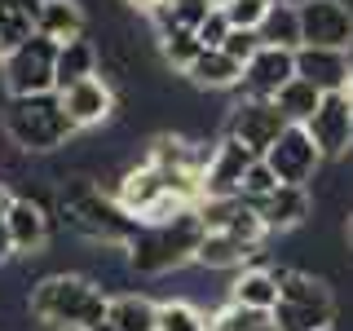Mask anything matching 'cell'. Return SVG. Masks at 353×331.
<instances>
[{"mask_svg": "<svg viewBox=\"0 0 353 331\" xmlns=\"http://www.w3.org/2000/svg\"><path fill=\"white\" fill-rule=\"evenodd\" d=\"M40 5H44V0H5V9H0V49H5V53L36 36Z\"/></svg>", "mask_w": 353, "mask_h": 331, "instance_id": "22", "label": "cell"}, {"mask_svg": "<svg viewBox=\"0 0 353 331\" xmlns=\"http://www.w3.org/2000/svg\"><path fill=\"white\" fill-rule=\"evenodd\" d=\"M270 314H252V309H239V305H221L208 314V331H256Z\"/></svg>", "mask_w": 353, "mask_h": 331, "instance_id": "30", "label": "cell"}, {"mask_svg": "<svg viewBox=\"0 0 353 331\" xmlns=\"http://www.w3.org/2000/svg\"><path fill=\"white\" fill-rule=\"evenodd\" d=\"M318 102H323V93H318L314 84H305V80H287L279 93H274V106H279V115L292 128H305L309 115L318 110Z\"/></svg>", "mask_w": 353, "mask_h": 331, "instance_id": "24", "label": "cell"}, {"mask_svg": "<svg viewBox=\"0 0 353 331\" xmlns=\"http://www.w3.org/2000/svg\"><path fill=\"white\" fill-rule=\"evenodd\" d=\"M256 252L261 248H248V243H239L230 234H203V243H199V252H194V265L199 270H234L239 274Z\"/></svg>", "mask_w": 353, "mask_h": 331, "instance_id": "20", "label": "cell"}, {"mask_svg": "<svg viewBox=\"0 0 353 331\" xmlns=\"http://www.w3.org/2000/svg\"><path fill=\"white\" fill-rule=\"evenodd\" d=\"M0 9H5V0H0Z\"/></svg>", "mask_w": 353, "mask_h": 331, "instance_id": "41", "label": "cell"}, {"mask_svg": "<svg viewBox=\"0 0 353 331\" xmlns=\"http://www.w3.org/2000/svg\"><path fill=\"white\" fill-rule=\"evenodd\" d=\"M243 80V66L230 62L221 49H199V58L185 66V84L199 93H234Z\"/></svg>", "mask_w": 353, "mask_h": 331, "instance_id": "16", "label": "cell"}, {"mask_svg": "<svg viewBox=\"0 0 353 331\" xmlns=\"http://www.w3.org/2000/svg\"><path fill=\"white\" fill-rule=\"evenodd\" d=\"M225 36H230V22H225V14H221V5H216L212 14L194 27V40H199V49H221Z\"/></svg>", "mask_w": 353, "mask_h": 331, "instance_id": "33", "label": "cell"}, {"mask_svg": "<svg viewBox=\"0 0 353 331\" xmlns=\"http://www.w3.org/2000/svg\"><path fill=\"white\" fill-rule=\"evenodd\" d=\"M309 141H314V150L323 154V163H340L353 154V110L345 106V97L340 93H327L318 110L309 115Z\"/></svg>", "mask_w": 353, "mask_h": 331, "instance_id": "9", "label": "cell"}, {"mask_svg": "<svg viewBox=\"0 0 353 331\" xmlns=\"http://www.w3.org/2000/svg\"><path fill=\"white\" fill-rule=\"evenodd\" d=\"M53 58H58V44L44 36H31L18 49H9L0 58V88H5V97L53 93Z\"/></svg>", "mask_w": 353, "mask_h": 331, "instance_id": "4", "label": "cell"}, {"mask_svg": "<svg viewBox=\"0 0 353 331\" xmlns=\"http://www.w3.org/2000/svg\"><path fill=\"white\" fill-rule=\"evenodd\" d=\"M340 97H345V106H349V110H353V80H349V84H345V88H340Z\"/></svg>", "mask_w": 353, "mask_h": 331, "instance_id": "37", "label": "cell"}, {"mask_svg": "<svg viewBox=\"0 0 353 331\" xmlns=\"http://www.w3.org/2000/svg\"><path fill=\"white\" fill-rule=\"evenodd\" d=\"M5 132H9V146H18L31 159L36 154H58L66 141H75V128L62 115L58 93L5 97Z\"/></svg>", "mask_w": 353, "mask_h": 331, "instance_id": "3", "label": "cell"}, {"mask_svg": "<svg viewBox=\"0 0 353 331\" xmlns=\"http://www.w3.org/2000/svg\"><path fill=\"white\" fill-rule=\"evenodd\" d=\"M9 261H14V248H9V234H5V225H0V270H9Z\"/></svg>", "mask_w": 353, "mask_h": 331, "instance_id": "34", "label": "cell"}, {"mask_svg": "<svg viewBox=\"0 0 353 331\" xmlns=\"http://www.w3.org/2000/svg\"><path fill=\"white\" fill-rule=\"evenodd\" d=\"M154 53H159V62L168 66L172 75H185V66L199 58V40H194V31L172 27V31H163V36L154 40Z\"/></svg>", "mask_w": 353, "mask_h": 331, "instance_id": "26", "label": "cell"}, {"mask_svg": "<svg viewBox=\"0 0 353 331\" xmlns=\"http://www.w3.org/2000/svg\"><path fill=\"white\" fill-rule=\"evenodd\" d=\"M323 331H336V327H323Z\"/></svg>", "mask_w": 353, "mask_h": 331, "instance_id": "40", "label": "cell"}, {"mask_svg": "<svg viewBox=\"0 0 353 331\" xmlns=\"http://www.w3.org/2000/svg\"><path fill=\"white\" fill-rule=\"evenodd\" d=\"M9 203H14V190H9V185L0 181V221H5V212H9Z\"/></svg>", "mask_w": 353, "mask_h": 331, "instance_id": "35", "label": "cell"}, {"mask_svg": "<svg viewBox=\"0 0 353 331\" xmlns=\"http://www.w3.org/2000/svg\"><path fill=\"white\" fill-rule=\"evenodd\" d=\"M274 190H279V177L270 172V163H265V159H256L248 172H243V181H239V199H243L248 208L261 203V199H270Z\"/></svg>", "mask_w": 353, "mask_h": 331, "instance_id": "29", "label": "cell"}, {"mask_svg": "<svg viewBox=\"0 0 353 331\" xmlns=\"http://www.w3.org/2000/svg\"><path fill=\"white\" fill-rule=\"evenodd\" d=\"M58 102H62V115L71 119L75 132L106 128V124H115V119H119V93L102 80V75H88V80L62 88Z\"/></svg>", "mask_w": 353, "mask_h": 331, "instance_id": "7", "label": "cell"}, {"mask_svg": "<svg viewBox=\"0 0 353 331\" xmlns=\"http://www.w3.org/2000/svg\"><path fill=\"white\" fill-rule=\"evenodd\" d=\"M270 5L274 0H221V14H225L230 31H261Z\"/></svg>", "mask_w": 353, "mask_h": 331, "instance_id": "28", "label": "cell"}, {"mask_svg": "<svg viewBox=\"0 0 353 331\" xmlns=\"http://www.w3.org/2000/svg\"><path fill=\"white\" fill-rule=\"evenodd\" d=\"M110 296L88 274H44L27 287V314L40 331H93L106 323Z\"/></svg>", "mask_w": 353, "mask_h": 331, "instance_id": "1", "label": "cell"}, {"mask_svg": "<svg viewBox=\"0 0 353 331\" xmlns=\"http://www.w3.org/2000/svg\"><path fill=\"white\" fill-rule=\"evenodd\" d=\"M154 331H208V314L185 296L154 301Z\"/></svg>", "mask_w": 353, "mask_h": 331, "instance_id": "25", "label": "cell"}, {"mask_svg": "<svg viewBox=\"0 0 353 331\" xmlns=\"http://www.w3.org/2000/svg\"><path fill=\"white\" fill-rule=\"evenodd\" d=\"M252 212L261 217L265 234H292V230H301L309 217H314V199H309V190H301V185H279L270 199H261V203H252Z\"/></svg>", "mask_w": 353, "mask_h": 331, "instance_id": "14", "label": "cell"}, {"mask_svg": "<svg viewBox=\"0 0 353 331\" xmlns=\"http://www.w3.org/2000/svg\"><path fill=\"white\" fill-rule=\"evenodd\" d=\"M163 194H168V190H163V177L154 172L146 159L124 163V172L115 177V190H110V199H115V203L124 208V212L137 221V225H141V217H146Z\"/></svg>", "mask_w": 353, "mask_h": 331, "instance_id": "13", "label": "cell"}, {"mask_svg": "<svg viewBox=\"0 0 353 331\" xmlns=\"http://www.w3.org/2000/svg\"><path fill=\"white\" fill-rule=\"evenodd\" d=\"M261 49V36L256 31H230L225 40H221V53H225L230 62H239V66H248V58Z\"/></svg>", "mask_w": 353, "mask_h": 331, "instance_id": "32", "label": "cell"}, {"mask_svg": "<svg viewBox=\"0 0 353 331\" xmlns=\"http://www.w3.org/2000/svg\"><path fill=\"white\" fill-rule=\"evenodd\" d=\"M296 80L314 84L318 93H340L349 84V62L336 49H296Z\"/></svg>", "mask_w": 353, "mask_h": 331, "instance_id": "15", "label": "cell"}, {"mask_svg": "<svg viewBox=\"0 0 353 331\" xmlns=\"http://www.w3.org/2000/svg\"><path fill=\"white\" fill-rule=\"evenodd\" d=\"M124 5L132 9V14H141V18H146V14H150V9H154V0H124Z\"/></svg>", "mask_w": 353, "mask_h": 331, "instance_id": "36", "label": "cell"}, {"mask_svg": "<svg viewBox=\"0 0 353 331\" xmlns=\"http://www.w3.org/2000/svg\"><path fill=\"white\" fill-rule=\"evenodd\" d=\"M256 163V154H252L243 141L234 137H221L212 141V154H208V168H203V199H230V194H239V181H243V172Z\"/></svg>", "mask_w": 353, "mask_h": 331, "instance_id": "12", "label": "cell"}, {"mask_svg": "<svg viewBox=\"0 0 353 331\" xmlns=\"http://www.w3.org/2000/svg\"><path fill=\"white\" fill-rule=\"evenodd\" d=\"M93 331H115V327H110V323H102V327H93Z\"/></svg>", "mask_w": 353, "mask_h": 331, "instance_id": "39", "label": "cell"}, {"mask_svg": "<svg viewBox=\"0 0 353 331\" xmlns=\"http://www.w3.org/2000/svg\"><path fill=\"white\" fill-rule=\"evenodd\" d=\"M345 239L353 243V212H349V221H345Z\"/></svg>", "mask_w": 353, "mask_h": 331, "instance_id": "38", "label": "cell"}, {"mask_svg": "<svg viewBox=\"0 0 353 331\" xmlns=\"http://www.w3.org/2000/svg\"><path fill=\"white\" fill-rule=\"evenodd\" d=\"M301 49H336L345 53L353 44V5L349 0H301Z\"/></svg>", "mask_w": 353, "mask_h": 331, "instance_id": "5", "label": "cell"}, {"mask_svg": "<svg viewBox=\"0 0 353 331\" xmlns=\"http://www.w3.org/2000/svg\"><path fill=\"white\" fill-rule=\"evenodd\" d=\"M88 75H97V44L88 36L58 44V58H53V93L88 80Z\"/></svg>", "mask_w": 353, "mask_h": 331, "instance_id": "19", "label": "cell"}, {"mask_svg": "<svg viewBox=\"0 0 353 331\" xmlns=\"http://www.w3.org/2000/svg\"><path fill=\"white\" fill-rule=\"evenodd\" d=\"M36 36L66 44V40H80L88 36V14H84V0H44L40 18H36Z\"/></svg>", "mask_w": 353, "mask_h": 331, "instance_id": "17", "label": "cell"}, {"mask_svg": "<svg viewBox=\"0 0 353 331\" xmlns=\"http://www.w3.org/2000/svg\"><path fill=\"white\" fill-rule=\"evenodd\" d=\"M212 9H216V0H168V18H172V27H181V31H194Z\"/></svg>", "mask_w": 353, "mask_h": 331, "instance_id": "31", "label": "cell"}, {"mask_svg": "<svg viewBox=\"0 0 353 331\" xmlns=\"http://www.w3.org/2000/svg\"><path fill=\"white\" fill-rule=\"evenodd\" d=\"M199 243H203V225H199L194 208H181L172 221L137 225V234L124 248V265H128V274H146V279L176 274L185 265H194Z\"/></svg>", "mask_w": 353, "mask_h": 331, "instance_id": "2", "label": "cell"}, {"mask_svg": "<svg viewBox=\"0 0 353 331\" xmlns=\"http://www.w3.org/2000/svg\"><path fill=\"white\" fill-rule=\"evenodd\" d=\"M287 80H296V53L261 44V49L248 58V66H243V80H239L234 93L252 97V102H274V93H279Z\"/></svg>", "mask_w": 353, "mask_h": 331, "instance_id": "11", "label": "cell"}, {"mask_svg": "<svg viewBox=\"0 0 353 331\" xmlns=\"http://www.w3.org/2000/svg\"><path fill=\"white\" fill-rule=\"evenodd\" d=\"M261 44H270V49H301V22H296V5H287V0H274L270 14L261 22Z\"/></svg>", "mask_w": 353, "mask_h": 331, "instance_id": "23", "label": "cell"}, {"mask_svg": "<svg viewBox=\"0 0 353 331\" xmlns=\"http://www.w3.org/2000/svg\"><path fill=\"white\" fill-rule=\"evenodd\" d=\"M0 225H5V234H9L14 257L36 261L40 252L49 248V239H53V208H44L40 199L14 194V203H9V212H5Z\"/></svg>", "mask_w": 353, "mask_h": 331, "instance_id": "8", "label": "cell"}, {"mask_svg": "<svg viewBox=\"0 0 353 331\" xmlns=\"http://www.w3.org/2000/svg\"><path fill=\"white\" fill-rule=\"evenodd\" d=\"M225 301L239 309H252V314H270L279 305V283L270 279V270H256V265H243V270L230 279Z\"/></svg>", "mask_w": 353, "mask_h": 331, "instance_id": "18", "label": "cell"}, {"mask_svg": "<svg viewBox=\"0 0 353 331\" xmlns=\"http://www.w3.org/2000/svg\"><path fill=\"white\" fill-rule=\"evenodd\" d=\"M287 128V119L279 115V106L274 102H252V97H239L234 106L225 110V137L243 141L252 154H261L279 141V132Z\"/></svg>", "mask_w": 353, "mask_h": 331, "instance_id": "10", "label": "cell"}, {"mask_svg": "<svg viewBox=\"0 0 353 331\" xmlns=\"http://www.w3.org/2000/svg\"><path fill=\"white\" fill-rule=\"evenodd\" d=\"M261 159L270 163V172L279 177V185H301V190H309L314 177L323 172V154L314 150L309 132L305 128H292V124L279 132V141H274Z\"/></svg>", "mask_w": 353, "mask_h": 331, "instance_id": "6", "label": "cell"}, {"mask_svg": "<svg viewBox=\"0 0 353 331\" xmlns=\"http://www.w3.org/2000/svg\"><path fill=\"white\" fill-rule=\"evenodd\" d=\"M106 323L115 331H154V301L141 292H119L106 305Z\"/></svg>", "mask_w": 353, "mask_h": 331, "instance_id": "21", "label": "cell"}, {"mask_svg": "<svg viewBox=\"0 0 353 331\" xmlns=\"http://www.w3.org/2000/svg\"><path fill=\"white\" fill-rule=\"evenodd\" d=\"M270 323L279 331H323V327H336V309H296L279 301L270 309Z\"/></svg>", "mask_w": 353, "mask_h": 331, "instance_id": "27", "label": "cell"}]
</instances>
